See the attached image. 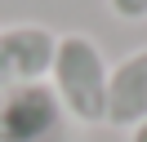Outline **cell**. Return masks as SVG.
I'll return each mask as SVG.
<instances>
[{
    "mask_svg": "<svg viewBox=\"0 0 147 142\" xmlns=\"http://www.w3.org/2000/svg\"><path fill=\"white\" fill-rule=\"evenodd\" d=\"M129 142H147V124H138V129H129Z\"/></svg>",
    "mask_w": 147,
    "mask_h": 142,
    "instance_id": "obj_6",
    "label": "cell"
},
{
    "mask_svg": "<svg viewBox=\"0 0 147 142\" xmlns=\"http://www.w3.org/2000/svg\"><path fill=\"white\" fill-rule=\"evenodd\" d=\"M107 9H111L116 18H125V22L147 18V0H107Z\"/></svg>",
    "mask_w": 147,
    "mask_h": 142,
    "instance_id": "obj_5",
    "label": "cell"
},
{
    "mask_svg": "<svg viewBox=\"0 0 147 142\" xmlns=\"http://www.w3.org/2000/svg\"><path fill=\"white\" fill-rule=\"evenodd\" d=\"M107 124L116 129H138L147 124V44L111 67L107 80Z\"/></svg>",
    "mask_w": 147,
    "mask_h": 142,
    "instance_id": "obj_4",
    "label": "cell"
},
{
    "mask_svg": "<svg viewBox=\"0 0 147 142\" xmlns=\"http://www.w3.org/2000/svg\"><path fill=\"white\" fill-rule=\"evenodd\" d=\"M107 80H111V67L94 36L85 31L58 36L49 89H54L63 115H71L76 124H107Z\"/></svg>",
    "mask_w": 147,
    "mask_h": 142,
    "instance_id": "obj_1",
    "label": "cell"
},
{
    "mask_svg": "<svg viewBox=\"0 0 147 142\" xmlns=\"http://www.w3.org/2000/svg\"><path fill=\"white\" fill-rule=\"evenodd\" d=\"M63 129V107L49 84L0 89V142H49Z\"/></svg>",
    "mask_w": 147,
    "mask_h": 142,
    "instance_id": "obj_2",
    "label": "cell"
},
{
    "mask_svg": "<svg viewBox=\"0 0 147 142\" xmlns=\"http://www.w3.org/2000/svg\"><path fill=\"white\" fill-rule=\"evenodd\" d=\"M54 49H58V36L40 22L0 27V89L45 84L49 67H54Z\"/></svg>",
    "mask_w": 147,
    "mask_h": 142,
    "instance_id": "obj_3",
    "label": "cell"
}]
</instances>
